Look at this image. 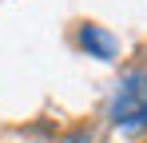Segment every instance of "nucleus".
<instances>
[{
    "label": "nucleus",
    "mask_w": 147,
    "mask_h": 143,
    "mask_svg": "<svg viewBox=\"0 0 147 143\" xmlns=\"http://www.w3.org/2000/svg\"><path fill=\"white\" fill-rule=\"evenodd\" d=\"M115 127H143L147 123V72H127L111 99Z\"/></svg>",
    "instance_id": "nucleus-1"
},
{
    "label": "nucleus",
    "mask_w": 147,
    "mask_h": 143,
    "mask_svg": "<svg viewBox=\"0 0 147 143\" xmlns=\"http://www.w3.org/2000/svg\"><path fill=\"white\" fill-rule=\"evenodd\" d=\"M80 44L88 48L92 56H99V60H111V56H115V48H119L107 32H103V28H99V24H84V28H80Z\"/></svg>",
    "instance_id": "nucleus-2"
}]
</instances>
